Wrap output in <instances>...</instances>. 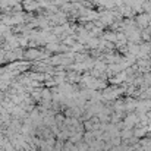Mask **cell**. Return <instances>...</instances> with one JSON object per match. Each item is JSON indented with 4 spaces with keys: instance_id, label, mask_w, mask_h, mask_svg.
I'll list each match as a JSON object with an SVG mask.
<instances>
[{
    "instance_id": "1",
    "label": "cell",
    "mask_w": 151,
    "mask_h": 151,
    "mask_svg": "<svg viewBox=\"0 0 151 151\" xmlns=\"http://www.w3.org/2000/svg\"><path fill=\"white\" fill-rule=\"evenodd\" d=\"M148 22H150V13L137 16V24H138V25H141V27H147Z\"/></svg>"
}]
</instances>
